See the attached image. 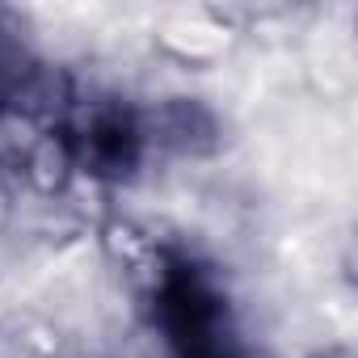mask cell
Segmentation results:
<instances>
[{"instance_id": "6da1fadb", "label": "cell", "mask_w": 358, "mask_h": 358, "mask_svg": "<svg viewBox=\"0 0 358 358\" xmlns=\"http://www.w3.org/2000/svg\"><path fill=\"white\" fill-rule=\"evenodd\" d=\"M152 47L160 55H169L173 64L182 68H215L241 38L232 26H224L211 9H152Z\"/></svg>"}, {"instance_id": "7a4b0ae2", "label": "cell", "mask_w": 358, "mask_h": 358, "mask_svg": "<svg viewBox=\"0 0 358 358\" xmlns=\"http://www.w3.org/2000/svg\"><path fill=\"white\" fill-rule=\"evenodd\" d=\"M13 190H17V177L9 169H0V228L9 224V211H13Z\"/></svg>"}]
</instances>
